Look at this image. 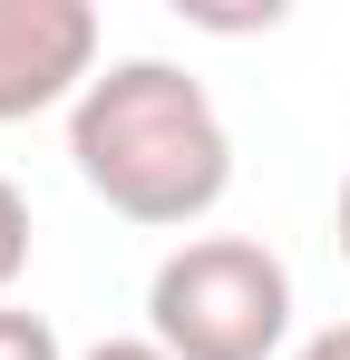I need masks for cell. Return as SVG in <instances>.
I'll return each instance as SVG.
<instances>
[{"label":"cell","instance_id":"5b68a950","mask_svg":"<svg viewBox=\"0 0 350 360\" xmlns=\"http://www.w3.org/2000/svg\"><path fill=\"white\" fill-rule=\"evenodd\" d=\"M0 360H68L58 331H49V311H10L0 302Z\"/></svg>","mask_w":350,"mask_h":360},{"label":"cell","instance_id":"3957f363","mask_svg":"<svg viewBox=\"0 0 350 360\" xmlns=\"http://www.w3.org/2000/svg\"><path fill=\"white\" fill-rule=\"evenodd\" d=\"M98 88V10L88 0H0V127L78 108Z\"/></svg>","mask_w":350,"mask_h":360},{"label":"cell","instance_id":"6da1fadb","mask_svg":"<svg viewBox=\"0 0 350 360\" xmlns=\"http://www.w3.org/2000/svg\"><path fill=\"white\" fill-rule=\"evenodd\" d=\"M68 166L78 185L127 214V224H156L185 234L224 205L233 185V136L205 98V78L175 59H117L98 68V88L68 108Z\"/></svg>","mask_w":350,"mask_h":360},{"label":"cell","instance_id":"7a4b0ae2","mask_svg":"<svg viewBox=\"0 0 350 360\" xmlns=\"http://www.w3.org/2000/svg\"><path fill=\"white\" fill-rule=\"evenodd\" d=\"M146 341L166 360H273L292 341V273L253 234H185L146 283Z\"/></svg>","mask_w":350,"mask_h":360},{"label":"cell","instance_id":"ba28073f","mask_svg":"<svg viewBox=\"0 0 350 360\" xmlns=\"http://www.w3.org/2000/svg\"><path fill=\"white\" fill-rule=\"evenodd\" d=\"M331 243H341V263H350V176H341V205H331Z\"/></svg>","mask_w":350,"mask_h":360},{"label":"cell","instance_id":"8992f818","mask_svg":"<svg viewBox=\"0 0 350 360\" xmlns=\"http://www.w3.org/2000/svg\"><path fill=\"white\" fill-rule=\"evenodd\" d=\"M292 360H350V321H331V331H311Z\"/></svg>","mask_w":350,"mask_h":360},{"label":"cell","instance_id":"277c9868","mask_svg":"<svg viewBox=\"0 0 350 360\" xmlns=\"http://www.w3.org/2000/svg\"><path fill=\"white\" fill-rule=\"evenodd\" d=\"M20 273H30V195L0 176V292H10Z\"/></svg>","mask_w":350,"mask_h":360},{"label":"cell","instance_id":"52a82bcc","mask_svg":"<svg viewBox=\"0 0 350 360\" xmlns=\"http://www.w3.org/2000/svg\"><path fill=\"white\" fill-rule=\"evenodd\" d=\"M78 360H166L156 341H98V351H78Z\"/></svg>","mask_w":350,"mask_h":360}]
</instances>
